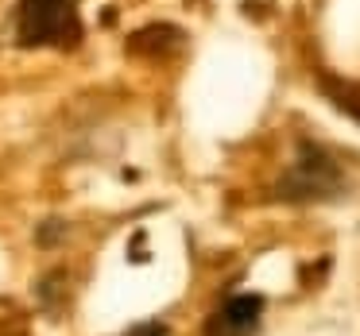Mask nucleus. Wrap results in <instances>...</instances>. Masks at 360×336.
I'll list each match as a JSON object with an SVG mask.
<instances>
[{
  "label": "nucleus",
  "mask_w": 360,
  "mask_h": 336,
  "mask_svg": "<svg viewBox=\"0 0 360 336\" xmlns=\"http://www.w3.org/2000/svg\"><path fill=\"white\" fill-rule=\"evenodd\" d=\"M345 189H349V174H345L341 159L333 151H326L321 143L302 140L295 163L287 166V174L275 186V197L295 201V205H310V201H333Z\"/></svg>",
  "instance_id": "1"
},
{
  "label": "nucleus",
  "mask_w": 360,
  "mask_h": 336,
  "mask_svg": "<svg viewBox=\"0 0 360 336\" xmlns=\"http://www.w3.org/2000/svg\"><path fill=\"white\" fill-rule=\"evenodd\" d=\"M179 43H182V32H179V27L159 24V27H143V32L136 35L132 43H128V51H132V55H167V51L179 47Z\"/></svg>",
  "instance_id": "4"
},
{
  "label": "nucleus",
  "mask_w": 360,
  "mask_h": 336,
  "mask_svg": "<svg viewBox=\"0 0 360 336\" xmlns=\"http://www.w3.org/2000/svg\"><path fill=\"white\" fill-rule=\"evenodd\" d=\"M58 232H63V220H47V224L39 228V248H55Z\"/></svg>",
  "instance_id": "6"
},
{
  "label": "nucleus",
  "mask_w": 360,
  "mask_h": 336,
  "mask_svg": "<svg viewBox=\"0 0 360 336\" xmlns=\"http://www.w3.org/2000/svg\"><path fill=\"white\" fill-rule=\"evenodd\" d=\"M16 43L20 47L70 51L82 43L78 0H16Z\"/></svg>",
  "instance_id": "2"
},
{
  "label": "nucleus",
  "mask_w": 360,
  "mask_h": 336,
  "mask_svg": "<svg viewBox=\"0 0 360 336\" xmlns=\"http://www.w3.org/2000/svg\"><path fill=\"white\" fill-rule=\"evenodd\" d=\"M120 336H171V328H167L163 321H140V325H132Z\"/></svg>",
  "instance_id": "5"
},
{
  "label": "nucleus",
  "mask_w": 360,
  "mask_h": 336,
  "mask_svg": "<svg viewBox=\"0 0 360 336\" xmlns=\"http://www.w3.org/2000/svg\"><path fill=\"white\" fill-rule=\"evenodd\" d=\"M264 325V297L229 294L205 321V336H256Z\"/></svg>",
  "instance_id": "3"
}]
</instances>
